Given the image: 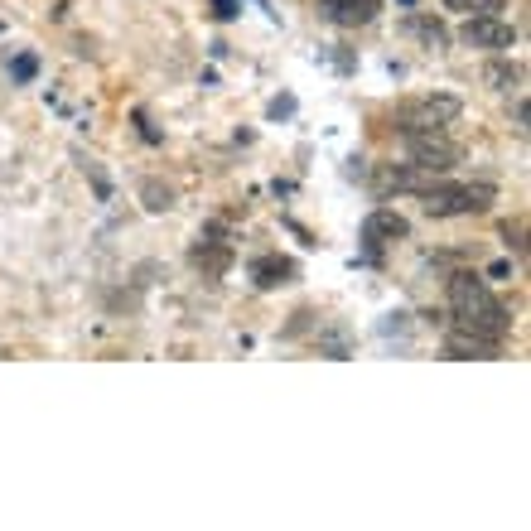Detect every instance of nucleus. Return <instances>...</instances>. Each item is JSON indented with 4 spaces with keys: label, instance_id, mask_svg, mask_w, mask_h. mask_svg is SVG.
<instances>
[{
    "label": "nucleus",
    "instance_id": "1a4fd4ad",
    "mask_svg": "<svg viewBox=\"0 0 531 531\" xmlns=\"http://www.w3.org/2000/svg\"><path fill=\"white\" fill-rule=\"evenodd\" d=\"M445 353L449 358H493L498 353V338H483V334H469V329H454V334L445 338Z\"/></svg>",
    "mask_w": 531,
    "mask_h": 531
},
{
    "label": "nucleus",
    "instance_id": "dca6fc26",
    "mask_svg": "<svg viewBox=\"0 0 531 531\" xmlns=\"http://www.w3.org/2000/svg\"><path fill=\"white\" fill-rule=\"evenodd\" d=\"M34 68H39V63H34V58H15V68H10V73H15V78H20V83H29V78H34Z\"/></svg>",
    "mask_w": 531,
    "mask_h": 531
},
{
    "label": "nucleus",
    "instance_id": "f3484780",
    "mask_svg": "<svg viewBox=\"0 0 531 531\" xmlns=\"http://www.w3.org/2000/svg\"><path fill=\"white\" fill-rule=\"evenodd\" d=\"M136 126H140V136L150 140V145H160V131L150 126V116H145V112H136Z\"/></svg>",
    "mask_w": 531,
    "mask_h": 531
},
{
    "label": "nucleus",
    "instance_id": "6ab92c4d",
    "mask_svg": "<svg viewBox=\"0 0 531 531\" xmlns=\"http://www.w3.org/2000/svg\"><path fill=\"white\" fill-rule=\"evenodd\" d=\"M295 112V102H290V97H276V102H271V116H290Z\"/></svg>",
    "mask_w": 531,
    "mask_h": 531
},
{
    "label": "nucleus",
    "instance_id": "39448f33",
    "mask_svg": "<svg viewBox=\"0 0 531 531\" xmlns=\"http://www.w3.org/2000/svg\"><path fill=\"white\" fill-rule=\"evenodd\" d=\"M459 39L469 44V49H512L517 44V29L507 25L503 15H469L464 20V29H459Z\"/></svg>",
    "mask_w": 531,
    "mask_h": 531
},
{
    "label": "nucleus",
    "instance_id": "f03ea898",
    "mask_svg": "<svg viewBox=\"0 0 531 531\" xmlns=\"http://www.w3.org/2000/svg\"><path fill=\"white\" fill-rule=\"evenodd\" d=\"M459 112H464V102H459V97H449V92H430V97H416V102H406V107L396 112V131H401V136H430V131L454 126Z\"/></svg>",
    "mask_w": 531,
    "mask_h": 531
},
{
    "label": "nucleus",
    "instance_id": "7ed1b4c3",
    "mask_svg": "<svg viewBox=\"0 0 531 531\" xmlns=\"http://www.w3.org/2000/svg\"><path fill=\"white\" fill-rule=\"evenodd\" d=\"M493 198H498L493 184H445V179H435L430 189H420V203H425V213H430V218L478 213V208H488Z\"/></svg>",
    "mask_w": 531,
    "mask_h": 531
},
{
    "label": "nucleus",
    "instance_id": "4468645a",
    "mask_svg": "<svg viewBox=\"0 0 531 531\" xmlns=\"http://www.w3.org/2000/svg\"><path fill=\"white\" fill-rule=\"evenodd\" d=\"M140 198H145V208H150V213H169V208H174V194H169V189H160V184H145V189H140Z\"/></svg>",
    "mask_w": 531,
    "mask_h": 531
},
{
    "label": "nucleus",
    "instance_id": "f8f14e48",
    "mask_svg": "<svg viewBox=\"0 0 531 531\" xmlns=\"http://www.w3.org/2000/svg\"><path fill=\"white\" fill-rule=\"evenodd\" d=\"M507 0H445V10H459V15H498Z\"/></svg>",
    "mask_w": 531,
    "mask_h": 531
},
{
    "label": "nucleus",
    "instance_id": "f257e3e1",
    "mask_svg": "<svg viewBox=\"0 0 531 531\" xmlns=\"http://www.w3.org/2000/svg\"><path fill=\"white\" fill-rule=\"evenodd\" d=\"M449 309H454V324L469 329V334H483V338H498V343H503L507 329H512L507 305L488 290V280L474 276V271L449 276Z\"/></svg>",
    "mask_w": 531,
    "mask_h": 531
},
{
    "label": "nucleus",
    "instance_id": "ddd939ff",
    "mask_svg": "<svg viewBox=\"0 0 531 531\" xmlns=\"http://www.w3.org/2000/svg\"><path fill=\"white\" fill-rule=\"evenodd\" d=\"M522 78H527L522 63H493L488 68V83H498V87H522Z\"/></svg>",
    "mask_w": 531,
    "mask_h": 531
},
{
    "label": "nucleus",
    "instance_id": "423d86ee",
    "mask_svg": "<svg viewBox=\"0 0 531 531\" xmlns=\"http://www.w3.org/2000/svg\"><path fill=\"white\" fill-rule=\"evenodd\" d=\"M401 237H411V223H406L396 208H377L363 223V242H367V256H372V261H377V252H382L387 242H401Z\"/></svg>",
    "mask_w": 531,
    "mask_h": 531
},
{
    "label": "nucleus",
    "instance_id": "6e6552de",
    "mask_svg": "<svg viewBox=\"0 0 531 531\" xmlns=\"http://www.w3.org/2000/svg\"><path fill=\"white\" fill-rule=\"evenodd\" d=\"M252 280H256V290H280V285H295L300 280V266L290 256H256Z\"/></svg>",
    "mask_w": 531,
    "mask_h": 531
},
{
    "label": "nucleus",
    "instance_id": "0eeeda50",
    "mask_svg": "<svg viewBox=\"0 0 531 531\" xmlns=\"http://www.w3.org/2000/svg\"><path fill=\"white\" fill-rule=\"evenodd\" d=\"M319 10H324V20H334V25L358 29V25H372V20H377L382 0H319Z\"/></svg>",
    "mask_w": 531,
    "mask_h": 531
},
{
    "label": "nucleus",
    "instance_id": "2eb2a0df",
    "mask_svg": "<svg viewBox=\"0 0 531 531\" xmlns=\"http://www.w3.org/2000/svg\"><path fill=\"white\" fill-rule=\"evenodd\" d=\"M503 237H507V247H512V252H517V256L527 252V242H522V223H517V227L507 223V227H503Z\"/></svg>",
    "mask_w": 531,
    "mask_h": 531
},
{
    "label": "nucleus",
    "instance_id": "a211bd4d",
    "mask_svg": "<svg viewBox=\"0 0 531 531\" xmlns=\"http://www.w3.org/2000/svg\"><path fill=\"white\" fill-rule=\"evenodd\" d=\"M213 10H218V20H237V0H213Z\"/></svg>",
    "mask_w": 531,
    "mask_h": 531
},
{
    "label": "nucleus",
    "instance_id": "9d476101",
    "mask_svg": "<svg viewBox=\"0 0 531 531\" xmlns=\"http://www.w3.org/2000/svg\"><path fill=\"white\" fill-rule=\"evenodd\" d=\"M194 266L198 271H208V276H223L227 266H232V247H227V242H203V237H198Z\"/></svg>",
    "mask_w": 531,
    "mask_h": 531
},
{
    "label": "nucleus",
    "instance_id": "9b49d317",
    "mask_svg": "<svg viewBox=\"0 0 531 531\" xmlns=\"http://www.w3.org/2000/svg\"><path fill=\"white\" fill-rule=\"evenodd\" d=\"M406 29L416 34L420 44H430V49H445V44H449V29L440 25V20H430V15H411V20H406Z\"/></svg>",
    "mask_w": 531,
    "mask_h": 531
},
{
    "label": "nucleus",
    "instance_id": "20e7f679",
    "mask_svg": "<svg viewBox=\"0 0 531 531\" xmlns=\"http://www.w3.org/2000/svg\"><path fill=\"white\" fill-rule=\"evenodd\" d=\"M406 150H411V165L425 169V174H449V169L464 160V150L445 140L440 131H430V136H406Z\"/></svg>",
    "mask_w": 531,
    "mask_h": 531
}]
</instances>
